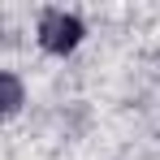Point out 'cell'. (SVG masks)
Wrapping results in <instances>:
<instances>
[{"label": "cell", "instance_id": "1", "mask_svg": "<svg viewBox=\"0 0 160 160\" xmlns=\"http://www.w3.org/2000/svg\"><path fill=\"white\" fill-rule=\"evenodd\" d=\"M39 48L48 56H69L74 48L82 43V35H87V26H82L78 13H65V9H43L39 13Z\"/></svg>", "mask_w": 160, "mask_h": 160}, {"label": "cell", "instance_id": "2", "mask_svg": "<svg viewBox=\"0 0 160 160\" xmlns=\"http://www.w3.org/2000/svg\"><path fill=\"white\" fill-rule=\"evenodd\" d=\"M22 104H26V82L9 69H0V117H13Z\"/></svg>", "mask_w": 160, "mask_h": 160}]
</instances>
